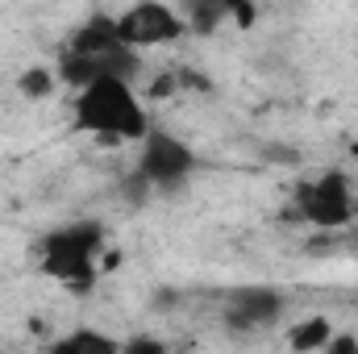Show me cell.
<instances>
[{"instance_id": "obj_10", "label": "cell", "mask_w": 358, "mask_h": 354, "mask_svg": "<svg viewBox=\"0 0 358 354\" xmlns=\"http://www.w3.org/2000/svg\"><path fill=\"white\" fill-rule=\"evenodd\" d=\"M187 34H217L225 21H229V4H208V0H192L179 8Z\"/></svg>"}, {"instance_id": "obj_1", "label": "cell", "mask_w": 358, "mask_h": 354, "mask_svg": "<svg viewBox=\"0 0 358 354\" xmlns=\"http://www.w3.org/2000/svg\"><path fill=\"white\" fill-rule=\"evenodd\" d=\"M138 71H142V55L121 42L113 13H92L84 25H76L55 63L59 84L71 92L88 88L96 80H129L134 84Z\"/></svg>"}, {"instance_id": "obj_15", "label": "cell", "mask_w": 358, "mask_h": 354, "mask_svg": "<svg viewBox=\"0 0 358 354\" xmlns=\"http://www.w3.org/2000/svg\"><path fill=\"white\" fill-rule=\"evenodd\" d=\"M355 234H358V217H355Z\"/></svg>"}, {"instance_id": "obj_5", "label": "cell", "mask_w": 358, "mask_h": 354, "mask_svg": "<svg viewBox=\"0 0 358 354\" xmlns=\"http://www.w3.org/2000/svg\"><path fill=\"white\" fill-rule=\"evenodd\" d=\"M292 208L304 225L317 229H346L358 217V192L355 179L346 176V167H321L313 176H304L292 192Z\"/></svg>"}, {"instance_id": "obj_3", "label": "cell", "mask_w": 358, "mask_h": 354, "mask_svg": "<svg viewBox=\"0 0 358 354\" xmlns=\"http://www.w3.org/2000/svg\"><path fill=\"white\" fill-rule=\"evenodd\" d=\"M104 221L80 217L67 225H55L42 242H38V267L59 279L67 292H92L96 275L104 271Z\"/></svg>"}, {"instance_id": "obj_9", "label": "cell", "mask_w": 358, "mask_h": 354, "mask_svg": "<svg viewBox=\"0 0 358 354\" xmlns=\"http://www.w3.org/2000/svg\"><path fill=\"white\" fill-rule=\"evenodd\" d=\"M329 338H334V325H329V317H304V321H296L292 330H287V346L292 354H325L329 346Z\"/></svg>"}, {"instance_id": "obj_7", "label": "cell", "mask_w": 358, "mask_h": 354, "mask_svg": "<svg viewBox=\"0 0 358 354\" xmlns=\"http://www.w3.org/2000/svg\"><path fill=\"white\" fill-rule=\"evenodd\" d=\"M287 296L271 283H242L221 300V325L234 334H267L283 321Z\"/></svg>"}, {"instance_id": "obj_13", "label": "cell", "mask_w": 358, "mask_h": 354, "mask_svg": "<svg viewBox=\"0 0 358 354\" xmlns=\"http://www.w3.org/2000/svg\"><path fill=\"white\" fill-rule=\"evenodd\" d=\"M325 354H358V334H346V330H334Z\"/></svg>"}, {"instance_id": "obj_12", "label": "cell", "mask_w": 358, "mask_h": 354, "mask_svg": "<svg viewBox=\"0 0 358 354\" xmlns=\"http://www.w3.org/2000/svg\"><path fill=\"white\" fill-rule=\"evenodd\" d=\"M121 354H171V346L155 334H134V338L121 342Z\"/></svg>"}, {"instance_id": "obj_6", "label": "cell", "mask_w": 358, "mask_h": 354, "mask_svg": "<svg viewBox=\"0 0 358 354\" xmlns=\"http://www.w3.org/2000/svg\"><path fill=\"white\" fill-rule=\"evenodd\" d=\"M113 21H117L121 42H125L129 50H138V55L159 50V46H171V42H179V38L187 34V25H183L179 8H171V4H159V0L129 4V8L113 13Z\"/></svg>"}, {"instance_id": "obj_8", "label": "cell", "mask_w": 358, "mask_h": 354, "mask_svg": "<svg viewBox=\"0 0 358 354\" xmlns=\"http://www.w3.org/2000/svg\"><path fill=\"white\" fill-rule=\"evenodd\" d=\"M42 354H121V338H113L96 325H76V330L50 338Z\"/></svg>"}, {"instance_id": "obj_2", "label": "cell", "mask_w": 358, "mask_h": 354, "mask_svg": "<svg viewBox=\"0 0 358 354\" xmlns=\"http://www.w3.org/2000/svg\"><path fill=\"white\" fill-rule=\"evenodd\" d=\"M71 121L104 146H138L155 125L129 80H96L88 88L71 92Z\"/></svg>"}, {"instance_id": "obj_4", "label": "cell", "mask_w": 358, "mask_h": 354, "mask_svg": "<svg viewBox=\"0 0 358 354\" xmlns=\"http://www.w3.org/2000/svg\"><path fill=\"white\" fill-rule=\"evenodd\" d=\"M200 171V155L192 142H183L171 129H150L138 142V159H134V192L138 196H167V192H183Z\"/></svg>"}, {"instance_id": "obj_14", "label": "cell", "mask_w": 358, "mask_h": 354, "mask_svg": "<svg viewBox=\"0 0 358 354\" xmlns=\"http://www.w3.org/2000/svg\"><path fill=\"white\" fill-rule=\"evenodd\" d=\"M355 304H358V283H355Z\"/></svg>"}, {"instance_id": "obj_11", "label": "cell", "mask_w": 358, "mask_h": 354, "mask_svg": "<svg viewBox=\"0 0 358 354\" xmlns=\"http://www.w3.org/2000/svg\"><path fill=\"white\" fill-rule=\"evenodd\" d=\"M59 88V76H55V67H42V63H34V67H25L21 76H17V92L25 96V100H46V96H55Z\"/></svg>"}]
</instances>
